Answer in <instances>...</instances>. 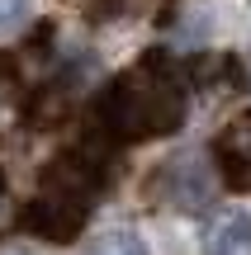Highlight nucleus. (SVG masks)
Masks as SVG:
<instances>
[{"mask_svg":"<svg viewBox=\"0 0 251 255\" xmlns=\"http://www.w3.org/2000/svg\"><path fill=\"white\" fill-rule=\"evenodd\" d=\"M190 95L166 57H142L100 95V128L114 142H152L185 128Z\"/></svg>","mask_w":251,"mask_h":255,"instance_id":"f257e3e1","label":"nucleus"},{"mask_svg":"<svg viewBox=\"0 0 251 255\" xmlns=\"http://www.w3.org/2000/svg\"><path fill=\"white\" fill-rule=\"evenodd\" d=\"M114 184L109 175V156L100 151V142H76L66 146L57 161L43 165V180H38V194L24 203V218L19 227L33 232L43 241H71L85 232L90 222V208L104 189Z\"/></svg>","mask_w":251,"mask_h":255,"instance_id":"f03ea898","label":"nucleus"},{"mask_svg":"<svg viewBox=\"0 0 251 255\" xmlns=\"http://www.w3.org/2000/svg\"><path fill=\"white\" fill-rule=\"evenodd\" d=\"M142 194H147L157 208L195 213V208H204V203L214 199V180H209V170H204L199 156H176V161H166V165L152 170V180L142 184Z\"/></svg>","mask_w":251,"mask_h":255,"instance_id":"7ed1b4c3","label":"nucleus"},{"mask_svg":"<svg viewBox=\"0 0 251 255\" xmlns=\"http://www.w3.org/2000/svg\"><path fill=\"white\" fill-rule=\"evenodd\" d=\"M214 161H218V180L233 194H251V109L223 123V132L214 137Z\"/></svg>","mask_w":251,"mask_h":255,"instance_id":"20e7f679","label":"nucleus"},{"mask_svg":"<svg viewBox=\"0 0 251 255\" xmlns=\"http://www.w3.org/2000/svg\"><path fill=\"white\" fill-rule=\"evenodd\" d=\"M199 246H204V255H251V218L233 208L214 213L199 232Z\"/></svg>","mask_w":251,"mask_h":255,"instance_id":"39448f33","label":"nucleus"},{"mask_svg":"<svg viewBox=\"0 0 251 255\" xmlns=\"http://www.w3.org/2000/svg\"><path fill=\"white\" fill-rule=\"evenodd\" d=\"M85 255H147V246H142L133 232H109V237H100Z\"/></svg>","mask_w":251,"mask_h":255,"instance_id":"423d86ee","label":"nucleus"},{"mask_svg":"<svg viewBox=\"0 0 251 255\" xmlns=\"http://www.w3.org/2000/svg\"><path fill=\"white\" fill-rule=\"evenodd\" d=\"M24 14H28V0H0V28L19 24Z\"/></svg>","mask_w":251,"mask_h":255,"instance_id":"0eeeda50","label":"nucleus"},{"mask_svg":"<svg viewBox=\"0 0 251 255\" xmlns=\"http://www.w3.org/2000/svg\"><path fill=\"white\" fill-rule=\"evenodd\" d=\"M0 255H28V251H0Z\"/></svg>","mask_w":251,"mask_h":255,"instance_id":"6e6552de","label":"nucleus"},{"mask_svg":"<svg viewBox=\"0 0 251 255\" xmlns=\"http://www.w3.org/2000/svg\"><path fill=\"white\" fill-rule=\"evenodd\" d=\"M0 194H5V180H0Z\"/></svg>","mask_w":251,"mask_h":255,"instance_id":"1a4fd4ad","label":"nucleus"}]
</instances>
